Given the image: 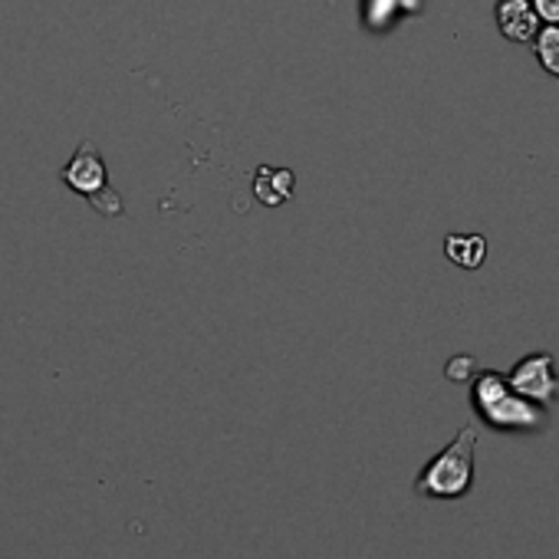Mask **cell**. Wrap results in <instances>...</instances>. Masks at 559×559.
Here are the masks:
<instances>
[{
    "label": "cell",
    "mask_w": 559,
    "mask_h": 559,
    "mask_svg": "<svg viewBox=\"0 0 559 559\" xmlns=\"http://www.w3.org/2000/svg\"><path fill=\"white\" fill-rule=\"evenodd\" d=\"M471 405L477 418L493 431H539L546 428V408L510 389L507 376L484 369L471 379Z\"/></svg>",
    "instance_id": "6da1fadb"
},
{
    "label": "cell",
    "mask_w": 559,
    "mask_h": 559,
    "mask_svg": "<svg viewBox=\"0 0 559 559\" xmlns=\"http://www.w3.org/2000/svg\"><path fill=\"white\" fill-rule=\"evenodd\" d=\"M536 17L549 27H559V0H530Z\"/></svg>",
    "instance_id": "8fae6325"
},
{
    "label": "cell",
    "mask_w": 559,
    "mask_h": 559,
    "mask_svg": "<svg viewBox=\"0 0 559 559\" xmlns=\"http://www.w3.org/2000/svg\"><path fill=\"white\" fill-rule=\"evenodd\" d=\"M421 0H362V24L372 34H389L402 14H418Z\"/></svg>",
    "instance_id": "52a82bcc"
},
{
    "label": "cell",
    "mask_w": 559,
    "mask_h": 559,
    "mask_svg": "<svg viewBox=\"0 0 559 559\" xmlns=\"http://www.w3.org/2000/svg\"><path fill=\"white\" fill-rule=\"evenodd\" d=\"M474 454H477V428L464 425L457 438L421 467V474L415 477V490L431 500L467 497L474 487Z\"/></svg>",
    "instance_id": "7a4b0ae2"
},
{
    "label": "cell",
    "mask_w": 559,
    "mask_h": 559,
    "mask_svg": "<svg viewBox=\"0 0 559 559\" xmlns=\"http://www.w3.org/2000/svg\"><path fill=\"white\" fill-rule=\"evenodd\" d=\"M493 21H497V31L503 34V40H510V44H533V37L543 27L530 0H497Z\"/></svg>",
    "instance_id": "5b68a950"
},
{
    "label": "cell",
    "mask_w": 559,
    "mask_h": 559,
    "mask_svg": "<svg viewBox=\"0 0 559 559\" xmlns=\"http://www.w3.org/2000/svg\"><path fill=\"white\" fill-rule=\"evenodd\" d=\"M510 389L520 392L523 399L536 402V405H552L559 399V372H556V362L549 353H530L523 356L510 376H507Z\"/></svg>",
    "instance_id": "277c9868"
},
{
    "label": "cell",
    "mask_w": 559,
    "mask_h": 559,
    "mask_svg": "<svg viewBox=\"0 0 559 559\" xmlns=\"http://www.w3.org/2000/svg\"><path fill=\"white\" fill-rule=\"evenodd\" d=\"M60 178H63V185H67L73 194L86 198L99 214H106V217H122V214H126V204H122L119 191H116L112 181H109L106 158H103V152H99V145H96L93 139H83V142L76 145V152H73V158L63 165Z\"/></svg>",
    "instance_id": "3957f363"
},
{
    "label": "cell",
    "mask_w": 559,
    "mask_h": 559,
    "mask_svg": "<svg viewBox=\"0 0 559 559\" xmlns=\"http://www.w3.org/2000/svg\"><path fill=\"white\" fill-rule=\"evenodd\" d=\"M444 372H448L451 382H467V379H474V359L471 356H457V359L448 362Z\"/></svg>",
    "instance_id": "30bf717a"
},
{
    "label": "cell",
    "mask_w": 559,
    "mask_h": 559,
    "mask_svg": "<svg viewBox=\"0 0 559 559\" xmlns=\"http://www.w3.org/2000/svg\"><path fill=\"white\" fill-rule=\"evenodd\" d=\"M533 50H536V63L559 80V27L543 24L539 34L533 37Z\"/></svg>",
    "instance_id": "9c48e42d"
},
{
    "label": "cell",
    "mask_w": 559,
    "mask_h": 559,
    "mask_svg": "<svg viewBox=\"0 0 559 559\" xmlns=\"http://www.w3.org/2000/svg\"><path fill=\"white\" fill-rule=\"evenodd\" d=\"M444 257L454 266L477 270L487 260V237L484 234H448L444 237Z\"/></svg>",
    "instance_id": "ba28073f"
},
{
    "label": "cell",
    "mask_w": 559,
    "mask_h": 559,
    "mask_svg": "<svg viewBox=\"0 0 559 559\" xmlns=\"http://www.w3.org/2000/svg\"><path fill=\"white\" fill-rule=\"evenodd\" d=\"M294 188H297V178L294 171L287 168H266L260 165L257 175H253V198L266 207H280L294 201Z\"/></svg>",
    "instance_id": "8992f818"
}]
</instances>
